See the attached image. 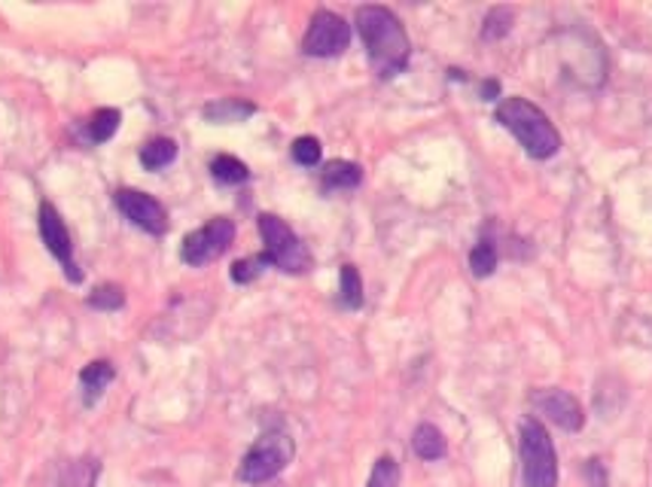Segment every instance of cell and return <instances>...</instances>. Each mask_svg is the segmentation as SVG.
Masks as SVG:
<instances>
[{
    "label": "cell",
    "instance_id": "3",
    "mask_svg": "<svg viewBox=\"0 0 652 487\" xmlns=\"http://www.w3.org/2000/svg\"><path fill=\"white\" fill-rule=\"evenodd\" d=\"M522 478L525 487H558V454L552 445L549 430L537 418L522 421Z\"/></svg>",
    "mask_w": 652,
    "mask_h": 487
},
{
    "label": "cell",
    "instance_id": "9",
    "mask_svg": "<svg viewBox=\"0 0 652 487\" xmlns=\"http://www.w3.org/2000/svg\"><path fill=\"white\" fill-rule=\"evenodd\" d=\"M116 207L131 219L138 229L150 231V235H165L168 214L165 207L156 202L153 195L141 193V190H119L116 193Z\"/></svg>",
    "mask_w": 652,
    "mask_h": 487
},
{
    "label": "cell",
    "instance_id": "7",
    "mask_svg": "<svg viewBox=\"0 0 652 487\" xmlns=\"http://www.w3.org/2000/svg\"><path fill=\"white\" fill-rule=\"evenodd\" d=\"M351 43V25L333 10H318L302 40V52L311 58H333L342 55Z\"/></svg>",
    "mask_w": 652,
    "mask_h": 487
},
{
    "label": "cell",
    "instance_id": "6",
    "mask_svg": "<svg viewBox=\"0 0 652 487\" xmlns=\"http://www.w3.org/2000/svg\"><path fill=\"white\" fill-rule=\"evenodd\" d=\"M235 241V223L226 217H217L205 223L202 229L190 231L186 238H183V247H180V257L186 266H207V262H214L217 257H223L226 250Z\"/></svg>",
    "mask_w": 652,
    "mask_h": 487
},
{
    "label": "cell",
    "instance_id": "15",
    "mask_svg": "<svg viewBox=\"0 0 652 487\" xmlns=\"http://www.w3.org/2000/svg\"><path fill=\"white\" fill-rule=\"evenodd\" d=\"M178 159V143L171 138H156L141 150V165L147 171H162L165 165H171Z\"/></svg>",
    "mask_w": 652,
    "mask_h": 487
},
{
    "label": "cell",
    "instance_id": "4",
    "mask_svg": "<svg viewBox=\"0 0 652 487\" xmlns=\"http://www.w3.org/2000/svg\"><path fill=\"white\" fill-rule=\"evenodd\" d=\"M256 226H259V235H263V244H266V257H269L275 269L287 271V274H306L311 269L308 247L299 241V235L281 217L259 214Z\"/></svg>",
    "mask_w": 652,
    "mask_h": 487
},
{
    "label": "cell",
    "instance_id": "18",
    "mask_svg": "<svg viewBox=\"0 0 652 487\" xmlns=\"http://www.w3.org/2000/svg\"><path fill=\"white\" fill-rule=\"evenodd\" d=\"M498 247L488 241V238H482V241L475 244L473 253H470V269H473L475 278H491L494 274V269H498Z\"/></svg>",
    "mask_w": 652,
    "mask_h": 487
},
{
    "label": "cell",
    "instance_id": "23",
    "mask_svg": "<svg viewBox=\"0 0 652 487\" xmlns=\"http://www.w3.org/2000/svg\"><path fill=\"white\" fill-rule=\"evenodd\" d=\"M266 266H271L269 257L266 253H259V257H247V259H238L235 266H232V281L235 283H250L256 281L263 271H266Z\"/></svg>",
    "mask_w": 652,
    "mask_h": 487
},
{
    "label": "cell",
    "instance_id": "2",
    "mask_svg": "<svg viewBox=\"0 0 652 487\" xmlns=\"http://www.w3.org/2000/svg\"><path fill=\"white\" fill-rule=\"evenodd\" d=\"M498 122L506 131H512L515 141L522 143V150L531 159H537V162H546V159H552L562 150L558 129L552 126L549 116L543 113L534 101H527V98H519V95L503 98L498 104Z\"/></svg>",
    "mask_w": 652,
    "mask_h": 487
},
{
    "label": "cell",
    "instance_id": "14",
    "mask_svg": "<svg viewBox=\"0 0 652 487\" xmlns=\"http://www.w3.org/2000/svg\"><path fill=\"white\" fill-rule=\"evenodd\" d=\"M360 180H363V171L354 162H330V165L320 171V183H323V190L330 193V190H354L360 186Z\"/></svg>",
    "mask_w": 652,
    "mask_h": 487
},
{
    "label": "cell",
    "instance_id": "19",
    "mask_svg": "<svg viewBox=\"0 0 652 487\" xmlns=\"http://www.w3.org/2000/svg\"><path fill=\"white\" fill-rule=\"evenodd\" d=\"M119 122H122V116H119V110H114V107H104V110H98V113L92 116L89 138L95 143L110 141V138H114V134H116V129H119Z\"/></svg>",
    "mask_w": 652,
    "mask_h": 487
},
{
    "label": "cell",
    "instance_id": "26",
    "mask_svg": "<svg viewBox=\"0 0 652 487\" xmlns=\"http://www.w3.org/2000/svg\"><path fill=\"white\" fill-rule=\"evenodd\" d=\"M586 473H589L591 487H607V473H603L601 461H589V466H586Z\"/></svg>",
    "mask_w": 652,
    "mask_h": 487
},
{
    "label": "cell",
    "instance_id": "8",
    "mask_svg": "<svg viewBox=\"0 0 652 487\" xmlns=\"http://www.w3.org/2000/svg\"><path fill=\"white\" fill-rule=\"evenodd\" d=\"M40 238L46 244V250H50L52 257L58 259L67 271V281L77 283L83 274L77 271V266L71 262V253H74V244H71V231L64 226L62 214L50 205V202H43L40 205Z\"/></svg>",
    "mask_w": 652,
    "mask_h": 487
},
{
    "label": "cell",
    "instance_id": "1",
    "mask_svg": "<svg viewBox=\"0 0 652 487\" xmlns=\"http://www.w3.org/2000/svg\"><path fill=\"white\" fill-rule=\"evenodd\" d=\"M357 31L366 55H370L372 71L382 79H394L406 71L411 55V43L406 28L391 13L387 7H360Z\"/></svg>",
    "mask_w": 652,
    "mask_h": 487
},
{
    "label": "cell",
    "instance_id": "10",
    "mask_svg": "<svg viewBox=\"0 0 652 487\" xmlns=\"http://www.w3.org/2000/svg\"><path fill=\"white\" fill-rule=\"evenodd\" d=\"M534 409L539 414H546L555 426H562L567 433H579L582 426H586V414H582V405H579V399L574 393H567V390H558V387H552V390H537L534 393Z\"/></svg>",
    "mask_w": 652,
    "mask_h": 487
},
{
    "label": "cell",
    "instance_id": "13",
    "mask_svg": "<svg viewBox=\"0 0 652 487\" xmlns=\"http://www.w3.org/2000/svg\"><path fill=\"white\" fill-rule=\"evenodd\" d=\"M411 451L421 461H439V457H446V436L439 433V426H434V423H421L411 433Z\"/></svg>",
    "mask_w": 652,
    "mask_h": 487
},
{
    "label": "cell",
    "instance_id": "17",
    "mask_svg": "<svg viewBox=\"0 0 652 487\" xmlns=\"http://www.w3.org/2000/svg\"><path fill=\"white\" fill-rule=\"evenodd\" d=\"M339 299H342L345 309H363V281H360V271L354 266H342V274H339Z\"/></svg>",
    "mask_w": 652,
    "mask_h": 487
},
{
    "label": "cell",
    "instance_id": "12",
    "mask_svg": "<svg viewBox=\"0 0 652 487\" xmlns=\"http://www.w3.org/2000/svg\"><path fill=\"white\" fill-rule=\"evenodd\" d=\"M114 366L107 359H98V362H89L83 372H79V385H83V397H86V405H95V399H101V393L107 390V385L114 381Z\"/></svg>",
    "mask_w": 652,
    "mask_h": 487
},
{
    "label": "cell",
    "instance_id": "27",
    "mask_svg": "<svg viewBox=\"0 0 652 487\" xmlns=\"http://www.w3.org/2000/svg\"><path fill=\"white\" fill-rule=\"evenodd\" d=\"M482 98H485V101H498L500 98V86L494 79H485V83H482Z\"/></svg>",
    "mask_w": 652,
    "mask_h": 487
},
{
    "label": "cell",
    "instance_id": "11",
    "mask_svg": "<svg viewBox=\"0 0 652 487\" xmlns=\"http://www.w3.org/2000/svg\"><path fill=\"white\" fill-rule=\"evenodd\" d=\"M256 113V104L244 101V98H223L205 107V119L214 126H232V122H244Z\"/></svg>",
    "mask_w": 652,
    "mask_h": 487
},
{
    "label": "cell",
    "instance_id": "5",
    "mask_svg": "<svg viewBox=\"0 0 652 487\" xmlns=\"http://www.w3.org/2000/svg\"><path fill=\"white\" fill-rule=\"evenodd\" d=\"M293 439L287 433H266L254 442V448L244 454L238 466V478L244 485H263L278 473L287 469V463L293 461Z\"/></svg>",
    "mask_w": 652,
    "mask_h": 487
},
{
    "label": "cell",
    "instance_id": "22",
    "mask_svg": "<svg viewBox=\"0 0 652 487\" xmlns=\"http://www.w3.org/2000/svg\"><path fill=\"white\" fill-rule=\"evenodd\" d=\"M122 305H126V293H122V286H116V283H104V286H98V290L89 295V309L119 311Z\"/></svg>",
    "mask_w": 652,
    "mask_h": 487
},
{
    "label": "cell",
    "instance_id": "21",
    "mask_svg": "<svg viewBox=\"0 0 652 487\" xmlns=\"http://www.w3.org/2000/svg\"><path fill=\"white\" fill-rule=\"evenodd\" d=\"M512 22H515V13L510 7H494L485 19V28H482V37L485 40H500L506 37L512 31Z\"/></svg>",
    "mask_w": 652,
    "mask_h": 487
},
{
    "label": "cell",
    "instance_id": "25",
    "mask_svg": "<svg viewBox=\"0 0 652 487\" xmlns=\"http://www.w3.org/2000/svg\"><path fill=\"white\" fill-rule=\"evenodd\" d=\"M290 153H293V162L296 165H302V167H314L320 162V141L318 138H296L293 147H290Z\"/></svg>",
    "mask_w": 652,
    "mask_h": 487
},
{
    "label": "cell",
    "instance_id": "20",
    "mask_svg": "<svg viewBox=\"0 0 652 487\" xmlns=\"http://www.w3.org/2000/svg\"><path fill=\"white\" fill-rule=\"evenodd\" d=\"M98 473H101V466L95 461H77L74 466H64L62 487H92Z\"/></svg>",
    "mask_w": 652,
    "mask_h": 487
},
{
    "label": "cell",
    "instance_id": "16",
    "mask_svg": "<svg viewBox=\"0 0 652 487\" xmlns=\"http://www.w3.org/2000/svg\"><path fill=\"white\" fill-rule=\"evenodd\" d=\"M211 174H214L217 183H226V186H238V183L250 177L247 165H244L242 159H235V155H217L211 162Z\"/></svg>",
    "mask_w": 652,
    "mask_h": 487
},
{
    "label": "cell",
    "instance_id": "24",
    "mask_svg": "<svg viewBox=\"0 0 652 487\" xmlns=\"http://www.w3.org/2000/svg\"><path fill=\"white\" fill-rule=\"evenodd\" d=\"M366 487H399V466L394 457H378Z\"/></svg>",
    "mask_w": 652,
    "mask_h": 487
}]
</instances>
